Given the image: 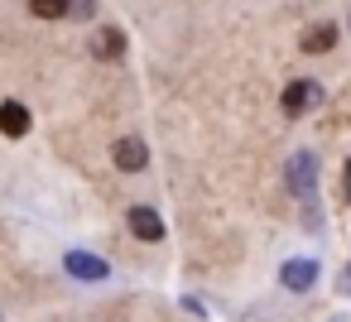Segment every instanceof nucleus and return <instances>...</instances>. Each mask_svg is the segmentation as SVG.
I'll return each instance as SVG.
<instances>
[{
	"label": "nucleus",
	"instance_id": "1",
	"mask_svg": "<svg viewBox=\"0 0 351 322\" xmlns=\"http://www.w3.org/2000/svg\"><path fill=\"white\" fill-rule=\"evenodd\" d=\"M289 193L298 197V202H317V159L308 154V149H298L293 159H289Z\"/></svg>",
	"mask_w": 351,
	"mask_h": 322
},
{
	"label": "nucleus",
	"instance_id": "2",
	"mask_svg": "<svg viewBox=\"0 0 351 322\" xmlns=\"http://www.w3.org/2000/svg\"><path fill=\"white\" fill-rule=\"evenodd\" d=\"M111 154H116V169H121V173H140V169L149 164V149H145L140 135H121Z\"/></svg>",
	"mask_w": 351,
	"mask_h": 322
},
{
	"label": "nucleus",
	"instance_id": "3",
	"mask_svg": "<svg viewBox=\"0 0 351 322\" xmlns=\"http://www.w3.org/2000/svg\"><path fill=\"white\" fill-rule=\"evenodd\" d=\"M322 101V87L317 82H289L284 87V116H303Z\"/></svg>",
	"mask_w": 351,
	"mask_h": 322
},
{
	"label": "nucleus",
	"instance_id": "4",
	"mask_svg": "<svg viewBox=\"0 0 351 322\" xmlns=\"http://www.w3.org/2000/svg\"><path fill=\"white\" fill-rule=\"evenodd\" d=\"M63 264H68V274H73V279H87V284H101V279L111 274V264H106V260H97V255H87V250H73Z\"/></svg>",
	"mask_w": 351,
	"mask_h": 322
},
{
	"label": "nucleus",
	"instance_id": "5",
	"mask_svg": "<svg viewBox=\"0 0 351 322\" xmlns=\"http://www.w3.org/2000/svg\"><path fill=\"white\" fill-rule=\"evenodd\" d=\"M279 279H284L289 293H308V288L317 284V260H289V264L279 269Z\"/></svg>",
	"mask_w": 351,
	"mask_h": 322
},
{
	"label": "nucleus",
	"instance_id": "6",
	"mask_svg": "<svg viewBox=\"0 0 351 322\" xmlns=\"http://www.w3.org/2000/svg\"><path fill=\"white\" fill-rule=\"evenodd\" d=\"M121 53H125V34H121V29H111V25H106V29H97V34H92V58L116 63Z\"/></svg>",
	"mask_w": 351,
	"mask_h": 322
},
{
	"label": "nucleus",
	"instance_id": "7",
	"mask_svg": "<svg viewBox=\"0 0 351 322\" xmlns=\"http://www.w3.org/2000/svg\"><path fill=\"white\" fill-rule=\"evenodd\" d=\"M130 231L140 240H164V216L154 207H130Z\"/></svg>",
	"mask_w": 351,
	"mask_h": 322
},
{
	"label": "nucleus",
	"instance_id": "8",
	"mask_svg": "<svg viewBox=\"0 0 351 322\" xmlns=\"http://www.w3.org/2000/svg\"><path fill=\"white\" fill-rule=\"evenodd\" d=\"M0 135H10V140L29 135V111L20 101H0Z\"/></svg>",
	"mask_w": 351,
	"mask_h": 322
},
{
	"label": "nucleus",
	"instance_id": "9",
	"mask_svg": "<svg viewBox=\"0 0 351 322\" xmlns=\"http://www.w3.org/2000/svg\"><path fill=\"white\" fill-rule=\"evenodd\" d=\"M332 44H337V25H313V29L303 34V49H308V53H327Z\"/></svg>",
	"mask_w": 351,
	"mask_h": 322
},
{
	"label": "nucleus",
	"instance_id": "10",
	"mask_svg": "<svg viewBox=\"0 0 351 322\" xmlns=\"http://www.w3.org/2000/svg\"><path fill=\"white\" fill-rule=\"evenodd\" d=\"M29 15H39V20H68V0H29Z\"/></svg>",
	"mask_w": 351,
	"mask_h": 322
},
{
	"label": "nucleus",
	"instance_id": "11",
	"mask_svg": "<svg viewBox=\"0 0 351 322\" xmlns=\"http://www.w3.org/2000/svg\"><path fill=\"white\" fill-rule=\"evenodd\" d=\"M341 197L351 202V159H346V173H341Z\"/></svg>",
	"mask_w": 351,
	"mask_h": 322
},
{
	"label": "nucleus",
	"instance_id": "12",
	"mask_svg": "<svg viewBox=\"0 0 351 322\" xmlns=\"http://www.w3.org/2000/svg\"><path fill=\"white\" fill-rule=\"evenodd\" d=\"M341 288H346V293H351V269H346V274H341Z\"/></svg>",
	"mask_w": 351,
	"mask_h": 322
}]
</instances>
